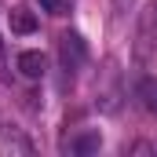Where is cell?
I'll list each match as a JSON object with an SVG mask.
<instances>
[{
  "mask_svg": "<svg viewBox=\"0 0 157 157\" xmlns=\"http://www.w3.org/2000/svg\"><path fill=\"white\" fill-rule=\"evenodd\" d=\"M59 59H62L66 73H73L88 62V44L80 40V33H62L59 37Z\"/></svg>",
  "mask_w": 157,
  "mask_h": 157,
  "instance_id": "1",
  "label": "cell"
},
{
  "mask_svg": "<svg viewBox=\"0 0 157 157\" xmlns=\"http://www.w3.org/2000/svg\"><path fill=\"white\" fill-rule=\"evenodd\" d=\"M0 154H22V157H29L33 154V143L22 135V128L0 124Z\"/></svg>",
  "mask_w": 157,
  "mask_h": 157,
  "instance_id": "2",
  "label": "cell"
},
{
  "mask_svg": "<svg viewBox=\"0 0 157 157\" xmlns=\"http://www.w3.org/2000/svg\"><path fill=\"white\" fill-rule=\"evenodd\" d=\"M18 70H22V77L37 80L48 73V59H44V51H22L18 55Z\"/></svg>",
  "mask_w": 157,
  "mask_h": 157,
  "instance_id": "3",
  "label": "cell"
},
{
  "mask_svg": "<svg viewBox=\"0 0 157 157\" xmlns=\"http://www.w3.org/2000/svg\"><path fill=\"white\" fill-rule=\"evenodd\" d=\"M135 99L146 113H157V77H143L135 84Z\"/></svg>",
  "mask_w": 157,
  "mask_h": 157,
  "instance_id": "4",
  "label": "cell"
},
{
  "mask_svg": "<svg viewBox=\"0 0 157 157\" xmlns=\"http://www.w3.org/2000/svg\"><path fill=\"white\" fill-rule=\"evenodd\" d=\"M157 7H150V11H146V15H143V22H139V44H135V59H139V62H146V59H150V29H154V15Z\"/></svg>",
  "mask_w": 157,
  "mask_h": 157,
  "instance_id": "5",
  "label": "cell"
},
{
  "mask_svg": "<svg viewBox=\"0 0 157 157\" xmlns=\"http://www.w3.org/2000/svg\"><path fill=\"white\" fill-rule=\"evenodd\" d=\"M37 29V15L33 11H22V7H15L11 11V33H22V37H29Z\"/></svg>",
  "mask_w": 157,
  "mask_h": 157,
  "instance_id": "6",
  "label": "cell"
},
{
  "mask_svg": "<svg viewBox=\"0 0 157 157\" xmlns=\"http://www.w3.org/2000/svg\"><path fill=\"white\" fill-rule=\"evenodd\" d=\"M99 146H102V135L99 132H80L77 139H70V150L73 154H95Z\"/></svg>",
  "mask_w": 157,
  "mask_h": 157,
  "instance_id": "7",
  "label": "cell"
},
{
  "mask_svg": "<svg viewBox=\"0 0 157 157\" xmlns=\"http://www.w3.org/2000/svg\"><path fill=\"white\" fill-rule=\"evenodd\" d=\"M40 7H44L48 15H62V11H66V0H40Z\"/></svg>",
  "mask_w": 157,
  "mask_h": 157,
  "instance_id": "8",
  "label": "cell"
},
{
  "mask_svg": "<svg viewBox=\"0 0 157 157\" xmlns=\"http://www.w3.org/2000/svg\"><path fill=\"white\" fill-rule=\"evenodd\" d=\"M132 154H154V146H150V143H135V146H132Z\"/></svg>",
  "mask_w": 157,
  "mask_h": 157,
  "instance_id": "9",
  "label": "cell"
},
{
  "mask_svg": "<svg viewBox=\"0 0 157 157\" xmlns=\"http://www.w3.org/2000/svg\"><path fill=\"white\" fill-rule=\"evenodd\" d=\"M128 4H132V0H128ZM113 7H117V11H124V0H113Z\"/></svg>",
  "mask_w": 157,
  "mask_h": 157,
  "instance_id": "10",
  "label": "cell"
},
{
  "mask_svg": "<svg viewBox=\"0 0 157 157\" xmlns=\"http://www.w3.org/2000/svg\"><path fill=\"white\" fill-rule=\"evenodd\" d=\"M0 59H4V37H0Z\"/></svg>",
  "mask_w": 157,
  "mask_h": 157,
  "instance_id": "11",
  "label": "cell"
}]
</instances>
